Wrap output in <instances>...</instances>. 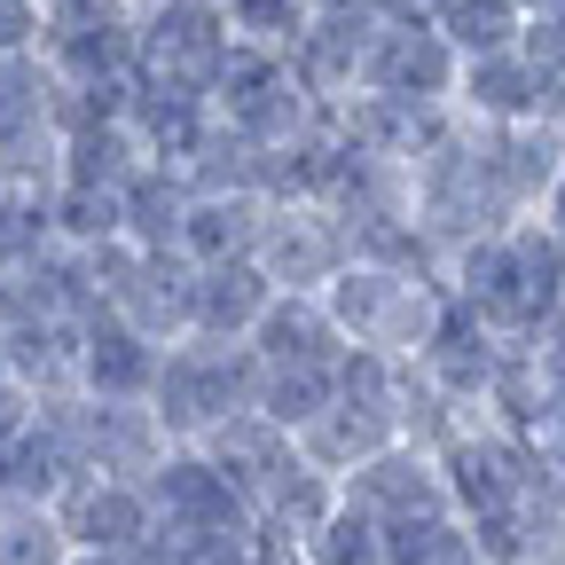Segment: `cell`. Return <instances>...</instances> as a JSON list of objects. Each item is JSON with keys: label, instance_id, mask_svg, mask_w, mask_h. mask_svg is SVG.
I'll return each mask as SVG.
<instances>
[{"label": "cell", "instance_id": "2e32d148", "mask_svg": "<svg viewBox=\"0 0 565 565\" xmlns=\"http://www.w3.org/2000/svg\"><path fill=\"white\" fill-rule=\"evenodd\" d=\"M158 353L134 322H118L110 307H95L79 322V393L95 401H150V377H158Z\"/></svg>", "mask_w": 565, "mask_h": 565}, {"label": "cell", "instance_id": "b9f144b4", "mask_svg": "<svg viewBox=\"0 0 565 565\" xmlns=\"http://www.w3.org/2000/svg\"><path fill=\"white\" fill-rule=\"evenodd\" d=\"M71 565H158L150 550H71Z\"/></svg>", "mask_w": 565, "mask_h": 565}, {"label": "cell", "instance_id": "d4e9b609", "mask_svg": "<svg viewBox=\"0 0 565 565\" xmlns=\"http://www.w3.org/2000/svg\"><path fill=\"white\" fill-rule=\"evenodd\" d=\"M181 204H189V181L173 166H134L126 189H118V236L141 244V252H166L173 228H181Z\"/></svg>", "mask_w": 565, "mask_h": 565}, {"label": "cell", "instance_id": "f35d334b", "mask_svg": "<svg viewBox=\"0 0 565 565\" xmlns=\"http://www.w3.org/2000/svg\"><path fill=\"white\" fill-rule=\"evenodd\" d=\"M32 416H40V401H32V393H24V385H17L9 370H0V448H9V440L24 433Z\"/></svg>", "mask_w": 565, "mask_h": 565}, {"label": "cell", "instance_id": "836d02e7", "mask_svg": "<svg viewBox=\"0 0 565 565\" xmlns=\"http://www.w3.org/2000/svg\"><path fill=\"white\" fill-rule=\"evenodd\" d=\"M0 565H71V542L47 503H0Z\"/></svg>", "mask_w": 565, "mask_h": 565}, {"label": "cell", "instance_id": "52a82bcc", "mask_svg": "<svg viewBox=\"0 0 565 565\" xmlns=\"http://www.w3.org/2000/svg\"><path fill=\"white\" fill-rule=\"evenodd\" d=\"M47 433L63 440L71 471H110V479H141L173 440L158 433L150 401H95V393H63L40 408Z\"/></svg>", "mask_w": 565, "mask_h": 565}, {"label": "cell", "instance_id": "9a60e30c", "mask_svg": "<svg viewBox=\"0 0 565 565\" xmlns=\"http://www.w3.org/2000/svg\"><path fill=\"white\" fill-rule=\"evenodd\" d=\"M141 494H150V511L173 519V526H236V519H252L236 503V487L212 471L204 448H189V440H173L150 471H141Z\"/></svg>", "mask_w": 565, "mask_h": 565}, {"label": "cell", "instance_id": "8d00e7d4", "mask_svg": "<svg viewBox=\"0 0 565 565\" xmlns=\"http://www.w3.org/2000/svg\"><path fill=\"white\" fill-rule=\"evenodd\" d=\"M526 362L542 377V401H565V315H550L534 338H526Z\"/></svg>", "mask_w": 565, "mask_h": 565}, {"label": "cell", "instance_id": "60d3db41", "mask_svg": "<svg viewBox=\"0 0 565 565\" xmlns=\"http://www.w3.org/2000/svg\"><path fill=\"white\" fill-rule=\"evenodd\" d=\"M534 221H542V228H550V236L565 244V173H557V181L542 189V204H534Z\"/></svg>", "mask_w": 565, "mask_h": 565}, {"label": "cell", "instance_id": "4dcf8cb0", "mask_svg": "<svg viewBox=\"0 0 565 565\" xmlns=\"http://www.w3.org/2000/svg\"><path fill=\"white\" fill-rule=\"evenodd\" d=\"M47 228H55V244H71V252L110 244V236H118V189L55 181V189H47Z\"/></svg>", "mask_w": 565, "mask_h": 565}, {"label": "cell", "instance_id": "ffe728a7", "mask_svg": "<svg viewBox=\"0 0 565 565\" xmlns=\"http://www.w3.org/2000/svg\"><path fill=\"white\" fill-rule=\"evenodd\" d=\"M448 110L463 126H519V118H534V63L519 47L463 55L456 63V87H448Z\"/></svg>", "mask_w": 565, "mask_h": 565}, {"label": "cell", "instance_id": "8fae6325", "mask_svg": "<svg viewBox=\"0 0 565 565\" xmlns=\"http://www.w3.org/2000/svg\"><path fill=\"white\" fill-rule=\"evenodd\" d=\"M370 32H377V9L370 0H315V17H307V32L291 40V79L322 103V110H338L345 95H353V79H362V47H370Z\"/></svg>", "mask_w": 565, "mask_h": 565}, {"label": "cell", "instance_id": "1f68e13d", "mask_svg": "<svg viewBox=\"0 0 565 565\" xmlns=\"http://www.w3.org/2000/svg\"><path fill=\"white\" fill-rule=\"evenodd\" d=\"M433 32L463 55H494V47H519V17L503 0H433Z\"/></svg>", "mask_w": 565, "mask_h": 565}, {"label": "cell", "instance_id": "d6a6232c", "mask_svg": "<svg viewBox=\"0 0 565 565\" xmlns=\"http://www.w3.org/2000/svg\"><path fill=\"white\" fill-rule=\"evenodd\" d=\"M221 17H228V40H236V47L291 55V40H299L307 17H315V0H221Z\"/></svg>", "mask_w": 565, "mask_h": 565}, {"label": "cell", "instance_id": "7a4b0ae2", "mask_svg": "<svg viewBox=\"0 0 565 565\" xmlns=\"http://www.w3.org/2000/svg\"><path fill=\"white\" fill-rule=\"evenodd\" d=\"M322 315L345 345L362 353H393V362H408V353L433 338V322L448 315V282L424 275V267H377V259H345L330 282H322Z\"/></svg>", "mask_w": 565, "mask_h": 565}, {"label": "cell", "instance_id": "6da1fadb", "mask_svg": "<svg viewBox=\"0 0 565 565\" xmlns=\"http://www.w3.org/2000/svg\"><path fill=\"white\" fill-rule=\"evenodd\" d=\"M440 282L479 330L534 338L550 315H565V244L526 212V221H511L503 236H479V244L448 252Z\"/></svg>", "mask_w": 565, "mask_h": 565}, {"label": "cell", "instance_id": "603a6c76", "mask_svg": "<svg viewBox=\"0 0 565 565\" xmlns=\"http://www.w3.org/2000/svg\"><path fill=\"white\" fill-rule=\"evenodd\" d=\"M401 440V424L393 416H377V408H362V401H330L315 424H307V433L291 440L315 471H330V479H345L353 463H370L377 448H393Z\"/></svg>", "mask_w": 565, "mask_h": 565}, {"label": "cell", "instance_id": "f1b7e54d", "mask_svg": "<svg viewBox=\"0 0 565 565\" xmlns=\"http://www.w3.org/2000/svg\"><path fill=\"white\" fill-rule=\"evenodd\" d=\"M338 401V362L330 370H315V362H299V370H259V393H252V408L275 424V433H307V424L322 416Z\"/></svg>", "mask_w": 565, "mask_h": 565}, {"label": "cell", "instance_id": "8992f818", "mask_svg": "<svg viewBox=\"0 0 565 565\" xmlns=\"http://www.w3.org/2000/svg\"><path fill=\"white\" fill-rule=\"evenodd\" d=\"M228 17L221 0H150L134 17V87H166L212 103V79L228 63Z\"/></svg>", "mask_w": 565, "mask_h": 565}, {"label": "cell", "instance_id": "484cf974", "mask_svg": "<svg viewBox=\"0 0 565 565\" xmlns=\"http://www.w3.org/2000/svg\"><path fill=\"white\" fill-rule=\"evenodd\" d=\"M134 166H150L141 158V141L126 118H95V126H71L63 134V158H55V181H79V189H126Z\"/></svg>", "mask_w": 565, "mask_h": 565}, {"label": "cell", "instance_id": "4316f807", "mask_svg": "<svg viewBox=\"0 0 565 565\" xmlns=\"http://www.w3.org/2000/svg\"><path fill=\"white\" fill-rule=\"evenodd\" d=\"M17 282H24L32 315H55V322H87V315L103 307V299H95V267H87V252H71V244H47L40 259H24Z\"/></svg>", "mask_w": 565, "mask_h": 565}, {"label": "cell", "instance_id": "ab89813d", "mask_svg": "<svg viewBox=\"0 0 565 565\" xmlns=\"http://www.w3.org/2000/svg\"><path fill=\"white\" fill-rule=\"evenodd\" d=\"M24 315H32V299H24V282H17L9 267H0V338H9V330H17Z\"/></svg>", "mask_w": 565, "mask_h": 565}, {"label": "cell", "instance_id": "cb8c5ba5", "mask_svg": "<svg viewBox=\"0 0 565 565\" xmlns=\"http://www.w3.org/2000/svg\"><path fill=\"white\" fill-rule=\"evenodd\" d=\"M267 299H275V282H267L252 259H212V267H196L189 330H204V338H244V330L259 322Z\"/></svg>", "mask_w": 565, "mask_h": 565}, {"label": "cell", "instance_id": "9c48e42d", "mask_svg": "<svg viewBox=\"0 0 565 565\" xmlns=\"http://www.w3.org/2000/svg\"><path fill=\"white\" fill-rule=\"evenodd\" d=\"M345 259H353V236H345V221L322 196H267L252 267L275 282V291H322Z\"/></svg>", "mask_w": 565, "mask_h": 565}, {"label": "cell", "instance_id": "ba28073f", "mask_svg": "<svg viewBox=\"0 0 565 565\" xmlns=\"http://www.w3.org/2000/svg\"><path fill=\"white\" fill-rule=\"evenodd\" d=\"M55 95L63 79L47 71V55L0 63V189H55V158H63Z\"/></svg>", "mask_w": 565, "mask_h": 565}, {"label": "cell", "instance_id": "d6986e66", "mask_svg": "<svg viewBox=\"0 0 565 565\" xmlns=\"http://www.w3.org/2000/svg\"><path fill=\"white\" fill-rule=\"evenodd\" d=\"M189 448H204V463L236 487V503H244V511L267 494V479L291 463V433H275L259 408H236L228 424H212V433H204V440H189Z\"/></svg>", "mask_w": 565, "mask_h": 565}, {"label": "cell", "instance_id": "44dd1931", "mask_svg": "<svg viewBox=\"0 0 565 565\" xmlns=\"http://www.w3.org/2000/svg\"><path fill=\"white\" fill-rule=\"evenodd\" d=\"M0 370H9L40 408L79 393V322H55V315H24L9 338H0Z\"/></svg>", "mask_w": 565, "mask_h": 565}, {"label": "cell", "instance_id": "7bdbcfd3", "mask_svg": "<svg viewBox=\"0 0 565 565\" xmlns=\"http://www.w3.org/2000/svg\"><path fill=\"white\" fill-rule=\"evenodd\" d=\"M503 9H511V17L526 24V17H542V9H557V0H503Z\"/></svg>", "mask_w": 565, "mask_h": 565}, {"label": "cell", "instance_id": "ee69618b", "mask_svg": "<svg viewBox=\"0 0 565 565\" xmlns=\"http://www.w3.org/2000/svg\"><path fill=\"white\" fill-rule=\"evenodd\" d=\"M557 150H565V126H557Z\"/></svg>", "mask_w": 565, "mask_h": 565}, {"label": "cell", "instance_id": "30bf717a", "mask_svg": "<svg viewBox=\"0 0 565 565\" xmlns=\"http://www.w3.org/2000/svg\"><path fill=\"white\" fill-rule=\"evenodd\" d=\"M456 87V47L433 32V17H377L362 47L353 95H393V103H448Z\"/></svg>", "mask_w": 565, "mask_h": 565}, {"label": "cell", "instance_id": "d590c367", "mask_svg": "<svg viewBox=\"0 0 565 565\" xmlns=\"http://www.w3.org/2000/svg\"><path fill=\"white\" fill-rule=\"evenodd\" d=\"M55 244V228H47V189H0V267H24V259H40Z\"/></svg>", "mask_w": 565, "mask_h": 565}, {"label": "cell", "instance_id": "74e56055", "mask_svg": "<svg viewBox=\"0 0 565 565\" xmlns=\"http://www.w3.org/2000/svg\"><path fill=\"white\" fill-rule=\"evenodd\" d=\"M40 40H47L40 0H0V63H9V55H40Z\"/></svg>", "mask_w": 565, "mask_h": 565}, {"label": "cell", "instance_id": "ac0fdd59", "mask_svg": "<svg viewBox=\"0 0 565 565\" xmlns=\"http://www.w3.org/2000/svg\"><path fill=\"white\" fill-rule=\"evenodd\" d=\"M244 345L259 353V370H299V362L330 370L338 353H345V338L330 330V315H322L315 291H275V299L259 307V322L244 330Z\"/></svg>", "mask_w": 565, "mask_h": 565}, {"label": "cell", "instance_id": "e575fe53", "mask_svg": "<svg viewBox=\"0 0 565 565\" xmlns=\"http://www.w3.org/2000/svg\"><path fill=\"white\" fill-rule=\"evenodd\" d=\"M307 565H385V542H377V519H362L353 503H330V519L299 542Z\"/></svg>", "mask_w": 565, "mask_h": 565}, {"label": "cell", "instance_id": "4fadbf2b", "mask_svg": "<svg viewBox=\"0 0 565 565\" xmlns=\"http://www.w3.org/2000/svg\"><path fill=\"white\" fill-rule=\"evenodd\" d=\"M338 503H353L362 519L393 526V519H424V511H448V487H440V456L416 448V440H393L377 448L370 463H353L338 479Z\"/></svg>", "mask_w": 565, "mask_h": 565}, {"label": "cell", "instance_id": "5b68a950", "mask_svg": "<svg viewBox=\"0 0 565 565\" xmlns=\"http://www.w3.org/2000/svg\"><path fill=\"white\" fill-rule=\"evenodd\" d=\"M433 456H440V487H448L456 519H487V511H511L526 494L557 487L542 471V456L526 448V433H511V424H494V416H463Z\"/></svg>", "mask_w": 565, "mask_h": 565}, {"label": "cell", "instance_id": "5bb4252c", "mask_svg": "<svg viewBox=\"0 0 565 565\" xmlns=\"http://www.w3.org/2000/svg\"><path fill=\"white\" fill-rule=\"evenodd\" d=\"M330 126L353 141V150H370V158L408 173L424 150H440V141L456 134V110L448 103H393V95H345L330 110Z\"/></svg>", "mask_w": 565, "mask_h": 565}, {"label": "cell", "instance_id": "7c38bea8", "mask_svg": "<svg viewBox=\"0 0 565 565\" xmlns=\"http://www.w3.org/2000/svg\"><path fill=\"white\" fill-rule=\"evenodd\" d=\"M47 511H55V526H63L71 550H141L150 526H158L141 479H110V471H71Z\"/></svg>", "mask_w": 565, "mask_h": 565}, {"label": "cell", "instance_id": "277c9868", "mask_svg": "<svg viewBox=\"0 0 565 565\" xmlns=\"http://www.w3.org/2000/svg\"><path fill=\"white\" fill-rule=\"evenodd\" d=\"M212 118L236 141H252L259 158H275V150H291V141H307L330 110L291 79V63L275 47H228L221 79H212Z\"/></svg>", "mask_w": 565, "mask_h": 565}, {"label": "cell", "instance_id": "f546056e", "mask_svg": "<svg viewBox=\"0 0 565 565\" xmlns=\"http://www.w3.org/2000/svg\"><path fill=\"white\" fill-rule=\"evenodd\" d=\"M377 542H385V565H479V550H471V526H463L456 511L393 519V526H377Z\"/></svg>", "mask_w": 565, "mask_h": 565}, {"label": "cell", "instance_id": "7402d4cb", "mask_svg": "<svg viewBox=\"0 0 565 565\" xmlns=\"http://www.w3.org/2000/svg\"><path fill=\"white\" fill-rule=\"evenodd\" d=\"M330 503H338V479L330 471H315L299 448H291V463H282L275 479H267V494L252 503V526H259V542H307L322 519H330Z\"/></svg>", "mask_w": 565, "mask_h": 565}, {"label": "cell", "instance_id": "e0dca14e", "mask_svg": "<svg viewBox=\"0 0 565 565\" xmlns=\"http://www.w3.org/2000/svg\"><path fill=\"white\" fill-rule=\"evenodd\" d=\"M259 221H267V196H259V189H189L181 228H173V252H181L189 267H212V259H252Z\"/></svg>", "mask_w": 565, "mask_h": 565}, {"label": "cell", "instance_id": "83f0119b", "mask_svg": "<svg viewBox=\"0 0 565 565\" xmlns=\"http://www.w3.org/2000/svg\"><path fill=\"white\" fill-rule=\"evenodd\" d=\"M63 479H71V456L47 433V416H32L24 433L0 448V503H55Z\"/></svg>", "mask_w": 565, "mask_h": 565}, {"label": "cell", "instance_id": "3957f363", "mask_svg": "<svg viewBox=\"0 0 565 565\" xmlns=\"http://www.w3.org/2000/svg\"><path fill=\"white\" fill-rule=\"evenodd\" d=\"M259 393V353L244 338H173L158 353V377H150V416L166 440H204L212 424H228L236 408H252Z\"/></svg>", "mask_w": 565, "mask_h": 565}]
</instances>
